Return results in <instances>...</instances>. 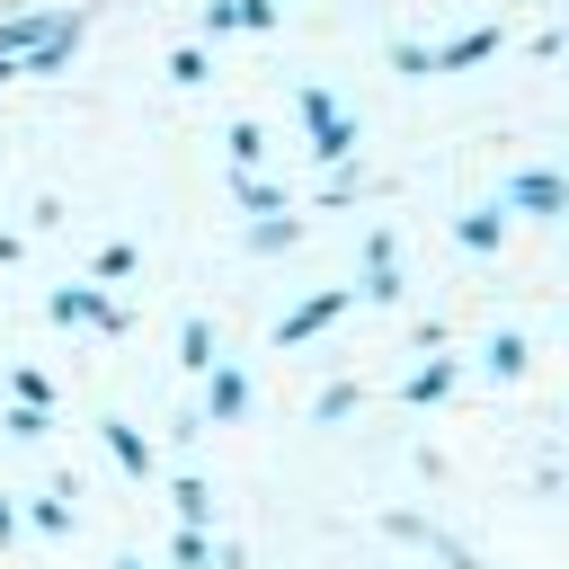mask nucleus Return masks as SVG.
<instances>
[{
  "mask_svg": "<svg viewBox=\"0 0 569 569\" xmlns=\"http://www.w3.org/2000/svg\"><path fill=\"white\" fill-rule=\"evenodd\" d=\"M178 365H187V373L213 365V320H187V329H178Z\"/></svg>",
  "mask_w": 569,
  "mask_h": 569,
  "instance_id": "nucleus-17",
  "label": "nucleus"
},
{
  "mask_svg": "<svg viewBox=\"0 0 569 569\" xmlns=\"http://www.w3.org/2000/svg\"><path fill=\"white\" fill-rule=\"evenodd\" d=\"M18 525H36V533H71V498L53 489V498H36V507H27Z\"/></svg>",
  "mask_w": 569,
  "mask_h": 569,
  "instance_id": "nucleus-21",
  "label": "nucleus"
},
{
  "mask_svg": "<svg viewBox=\"0 0 569 569\" xmlns=\"http://www.w3.org/2000/svg\"><path fill=\"white\" fill-rule=\"evenodd\" d=\"M507 44V27H462L453 44H391V71L400 80H418V71H471V62H489Z\"/></svg>",
  "mask_w": 569,
  "mask_h": 569,
  "instance_id": "nucleus-2",
  "label": "nucleus"
},
{
  "mask_svg": "<svg viewBox=\"0 0 569 569\" xmlns=\"http://www.w3.org/2000/svg\"><path fill=\"white\" fill-rule=\"evenodd\" d=\"M18 533H27V525H18V507L0 498V542H18Z\"/></svg>",
  "mask_w": 569,
  "mask_h": 569,
  "instance_id": "nucleus-24",
  "label": "nucleus"
},
{
  "mask_svg": "<svg viewBox=\"0 0 569 569\" xmlns=\"http://www.w3.org/2000/svg\"><path fill=\"white\" fill-rule=\"evenodd\" d=\"M231 196H240V213H284V187H267V178H231Z\"/></svg>",
  "mask_w": 569,
  "mask_h": 569,
  "instance_id": "nucleus-16",
  "label": "nucleus"
},
{
  "mask_svg": "<svg viewBox=\"0 0 569 569\" xmlns=\"http://www.w3.org/2000/svg\"><path fill=\"white\" fill-rule=\"evenodd\" d=\"M116 569H142V560H133V551H124V560H116Z\"/></svg>",
  "mask_w": 569,
  "mask_h": 569,
  "instance_id": "nucleus-25",
  "label": "nucleus"
},
{
  "mask_svg": "<svg viewBox=\"0 0 569 569\" xmlns=\"http://www.w3.org/2000/svg\"><path fill=\"white\" fill-rule=\"evenodd\" d=\"M169 507H178V525H213V489H204L196 471H178V480H169Z\"/></svg>",
  "mask_w": 569,
  "mask_h": 569,
  "instance_id": "nucleus-14",
  "label": "nucleus"
},
{
  "mask_svg": "<svg viewBox=\"0 0 569 569\" xmlns=\"http://www.w3.org/2000/svg\"><path fill=\"white\" fill-rule=\"evenodd\" d=\"M356 302H400V240L391 231H365V276L347 284Z\"/></svg>",
  "mask_w": 569,
  "mask_h": 569,
  "instance_id": "nucleus-4",
  "label": "nucleus"
},
{
  "mask_svg": "<svg viewBox=\"0 0 569 569\" xmlns=\"http://www.w3.org/2000/svg\"><path fill=\"white\" fill-rule=\"evenodd\" d=\"M204 36H276V0H204Z\"/></svg>",
  "mask_w": 569,
  "mask_h": 569,
  "instance_id": "nucleus-9",
  "label": "nucleus"
},
{
  "mask_svg": "<svg viewBox=\"0 0 569 569\" xmlns=\"http://www.w3.org/2000/svg\"><path fill=\"white\" fill-rule=\"evenodd\" d=\"M98 445L116 453V471H124V480H151V471H160V453H151V436H142L133 418H98Z\"/></svg>",
  "mask_w": 569,
  "mask_h": 569,
  "instance_id": "nucleus-8",
  "label": "nucleus"
},
{
  "mask_svg": "<svg viewBox=\"0 0 569 569\" xmlns=\"http://www.w3.org/2000/svg\"><path fill=\"white\" fill-rule=\"evenodd\" d=\"M293 240H302L293 213H258V222H249V249H258V258H267V249H293Z\"/></svg>",
  "mask_w": 569,
  "mask_h": 569,
  "instance_id": "nucleus-15",
  "label": "nucleus"
},
{
  "mask_svg": "<svg viewBox=\"0 0 569 569\" xmlns=\"http://www.w3.org/2000/svg\"><path fill=\"white\" fill-rule=\"evenodd\" d=\"M169 560H178V569H204V560H213V533H204V525H178V533H169Z\"/></svg>",
  "mask_w": 569,
  "mask_h": 569,
  "instance_id": "nucleus-18",
  "label": "nucleus"
},
{
  "mask_svg": "<svg viewBox=\"0 0 569 569\" xmlns=\"http://www.w3.org/2000/svg\"><path fill=\"white\" fill-rule=\"evenodd\" d=\"M507 222H516L507 204H471V213L453 222V240H462V249H498V240H507Z\"/></svg>",
  "mask_w": 569,
  "mask_h": 569,
  "instance_id": "nucleus-11",
  "label": "nucleus"
},
{
  "mask_svg": "<svg viewBox=\"0 0 569 569\" xmlns=\"http://www.w3.org/2000/svg\"><path fill=\"white\" fill-rule=\"evenodd\" d=\"M445 391H453V365H445V356H427V365H418V373L400 382V400H409V409H436Z\"/></svg>",
  "mask_w": 569,
  "mask_h": 569,
  "instance_id": "nucleus-12",
  "label": "nucleus"
},
{
  "mask_svg": "<svg viewBox=\"0 0 569 569\" xmlns=\"http://www.w3.org/2000/svg\"><path fill=\"white\" fill-rule=\"evenodd\" d=\"M338 311H356V293H347V284H329V293H311V302H293V311H284V320L267 329V338H276V347H302V338H320V329H329Z\"/></svg>",
  "mask_w": 569,
  "mask_h": 569,
  "instance_id": "nucleus-5",
  "label": "nucleus"
},
{
  "mask_svg": "<svg viewBox=\"0 0 569 569\" xmlns=\"http://www.w3.org/2000/svg\"><path fill=\"white\" fill-rule=\"evenodd\" d=\"M9 391H18V409H53V382L36 365H9Z\"/></svg>",
  "mask_w": 569,
  "mask_h": 569,
  "instance_id": "nucleus-20",
  "label": "nucleus"
},
{
  "mask_svg": "<svg viewBox=\"0 0 569 569\" xmlns=\"http://www.w3.org/2000/svg\"><path fill=\"white\" fill-rule=\"evenodd\" d=\"M89 267H98V284H116V276H133V267H142V249H133V240H107Z\"/></svg>",
  "mask_w": 569,
  "mask_h": 569,
  "instance_id": "nucleus-19",
  "label": "nucleus"
},
{
  "mask_svg": "<svg viewBox=\"0 0 569 569\" xmlns=\"http://www.w3.org/2000/svg\"><path fill=\"white\" fill-rule=\"evenodd\" d=\"M382 525H391V533H400V542H427V551H436V560H445V569H489V560H471V551H462V542H453V533H436V525H418V516H382Z\"/></svg>",
  "mask_w": 569,
  "mask_h": 569,
  "instance_id": "nucleus-10",
  "label": "nucleus"
},
{
  "mask_svg": "<svg viewBox=\"0 0 569 569\" xmlns=\"http://www.w3.org/2000/svg\"><path fill=\"white\" fill-rule=\"evenodd\" d=\"M347 409H356V382H329V391L311 400V418H347Z\"/></svg>",
  "mask_w": 569,
  "mask_h": 569,
  "instance_id": "nucleus-23",
  "label": "nucleus"
},
{
  "mask_svg": "<svg viewBox=\"0 0 569 569\" xmlns=\"http://www.w3.org/2000/svg\"><path fill=\"white\" fill-rule=\"evenodd\" d=\"M498 204H507V213H560V204H569V178H560V169H516V178L498 187Z\"/></svg>",
  "mask_w": 569,
  "mask_h": 569,
  "instance_id": "nucleus-6",
  "label": "nucleus"
},
{
  "mask_svg": "<svg viewBox=\"0 0 569 569\" xmlns=\"http://www.w3.org/2000/svg\"><path fill=\"white\" fill-rule=\"evenodd\" d=\"M204 418H213V427H240V418H249V373L222 365V356L204 365Z\"/></svg>",
  "mask_w": 569,
  "mask_h": 569,
  "instance_id": "nucleus-7",
  "label": "nucleus"
},
{
  "mask_svg": "<svg viewBox=\"0 0 569 569\" xmlns=\"http://www.w3.org/2000/svg\"><path fill=\"white\" fill-rule=\"evenodd\" d=\"M44 320H53V329H98V338H116V329H124V311H116L98 284H62V293L44 302Z\"/></svg>",
  "mask_w": 569,
  "mask_h": 569,
  "instance_id": "nucleus-3",
  "label": "nucleus"
},
{
  "mask_svg": "<svg viewBox=\"0 0 569 569\" xmlns=\"http://www.w3.org/2000/svg\"><path fill=\"white\" fill-rule=\"evenodd\" d=\"M204 71H213V53H204V44H178V53H169V80H178V89H196Z\"/></svg>",
  "mask_w": 569,
  "mask_h": 569,
  "instance_id": "nucleus-22",
  "label": "nucleus"
},
{
  "mask_svg": "<svg viewBox=\"0 0 569 569\" xmlns=\"http://www.w3.org/2000/svg\"><path fill=\"white\" fill-rule=\"evenodd\" d=\"M480 365H489V373H498V382H516V373H525V365H533V347H525V329H498V338H489V356H480Z\"/></svg>",
  "mask_w": 569,
  "mask_h": 569,
  "instance_id": "nucleus-13",
  "label": "nucleus"
},
{
  "mask_svg": "<svg viewBox=\"0 0 569 569\" xmlns=\"http://www.w3.org/2000/svg\"><path fill=\"white\" fill-rule=\"evenodd\" d=\"M293 124L311 133V160H320V169H338V160L356 151V116H347V107H338V89H320V80H302V89H293Z\"/></svg>",
  "mask_w": 569,
  "mask_h": 569,
  "instance_id": "nucleus-1",
  "label": "nucleus"
}]
</instances>
